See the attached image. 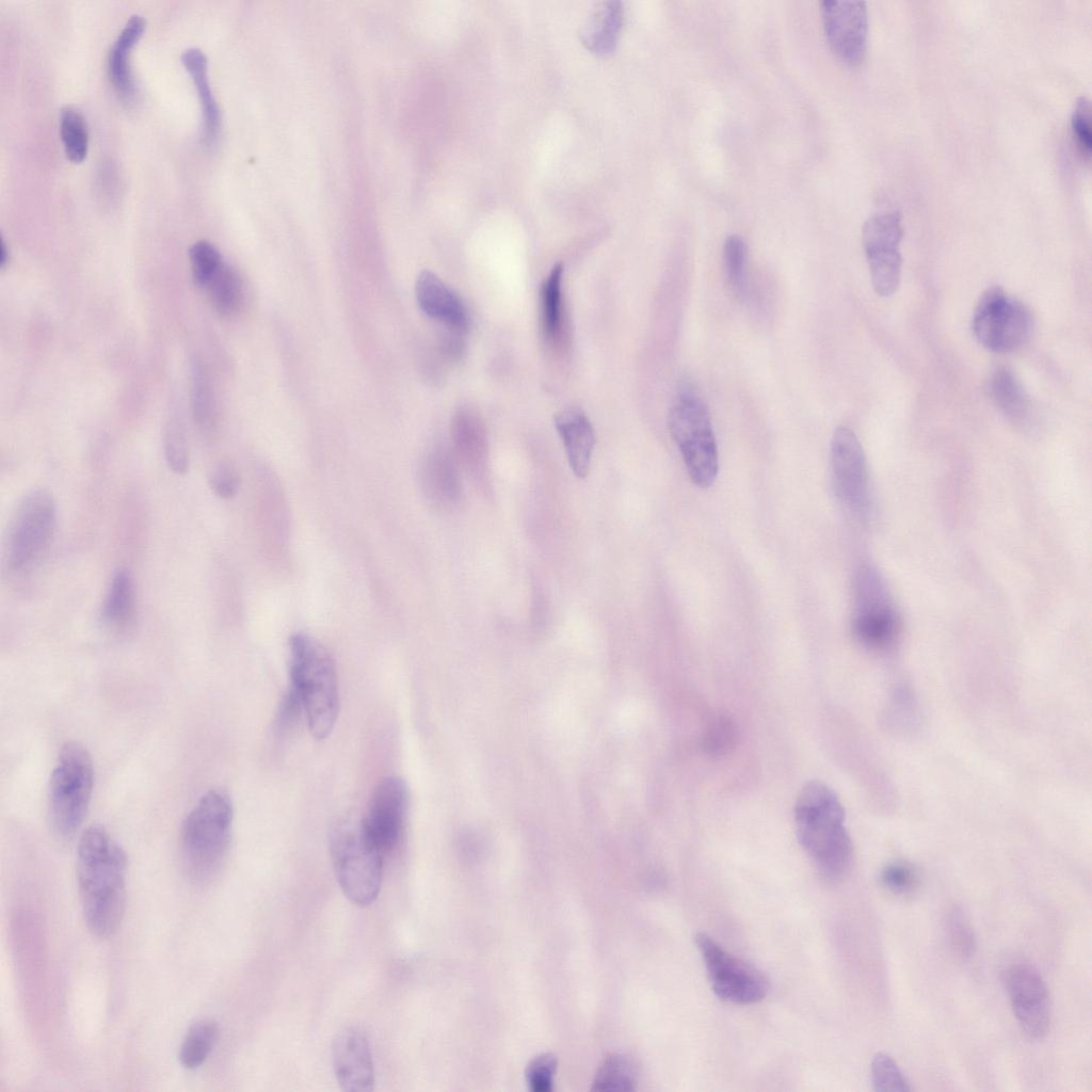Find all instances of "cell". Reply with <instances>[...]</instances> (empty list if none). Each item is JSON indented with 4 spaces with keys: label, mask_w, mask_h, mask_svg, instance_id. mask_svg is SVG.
<instances>
[{
    "label": "cell",
    "mask_w": 1092,
    "mask_h": 1092,
    "mask_svg": "<svg viewBox=\"0 0 1092 1092\" xmlns=\"http://www.w3.org/2000/svg\"><path fill=\"white\" fill-rule=\"evenodd\" d=\"M127 855L99 824L85 829L78 842L76 876L84 922L96 937L121 927L126 909Z\"/></svg>",
    "instance_id": "cell-1"
},
{
    "label": "cell",
    "mask_w": 1092,
    "mask_h": 1092,
    "mask_svg": "<svg viewBox=\"0 0 1092 1092\" xmlns=\"http://www.w3.org/2000/svg\"><path fill=\"white\" fill-rule=\"evenodd\" d=\"M794 818L799 841L819 872L830 881L841 879L851 867L853 847L836 793L820 782L806 784L799 793Z\"/></svg>",
    "instance_id": "cell-2"
},
{
    "label": "cell",
    "mask_w": 1092,
    "mask_h": 1092,
    "mask_svg": "<svg viewBox=\"0 0 1092 1092\" xmlns=\"http://www.w3.org/2000/svg\"><path fill=\"white\" fill-rule=\"evenodd\" d=\"M234 820L229 794L220 788L205 792L188 813L179 831V858L195 884L211 882L227 857Z\"/></svg>",
    "instance_id": "cell-3"
},
{
    "label": "cell",
    "mask_w": 1092,
    "mask_h": 1092,
    "mask_svg": "<svg viewBox=\"0 0 1092 1092\" xmlns=\"http://www.w3.org/2000/svg\"><path fill=\"white\" fill-rule=\"evenodd\" d=\"M289 685L299 693L305 721L317 740L330 736L339 711L335 661L327 648L305 632L289 638Z\"/></svg>",
    "instance_id": "cell-4"
},
{
    "label": "cell",
    "mask_w": 1092,
    "mask_h": 1092,
    "mask_svg": "<svg viewBox=\"0 0 1092 1092\" xmlns=\"http://www.w3.org/2000/svg\"><path fill=\"white\" fill-rule=\"evenodd\" d=\"M336 880L344 897L366 906L379 897L384 855L368 840L360 820L342 818L333 822L327 835Z\"/></svg>",
    "instance_id": "cell-5"
},
{
    "label": "cell",
    "mask_w": 1092,
    "mask_h": 1092,
    "mask_svg": "<svg viewBox=\"0 0 1092 1092\" xmlns=\"http://www.w3.org/2000/svg\"><path fill=\"white\" fill-rule=\"evenodd\" d=\"M668 421L690 479L709 487L718 476V447L710 414L692 383L679 384Z\"/></svg>",
    "instance_id": "cell-6"
},
{
    "label": "cell",
    "mask_w": 1092,
    "mask_h": 1092,
    "mask_svg": "<svg viewBox=\"0 0 1092 1092\" xmlns=\"http://www.w3.org/2000/svg\"><path fill=\"white\" fill-rule=\"evenodd\" d=\"M94 785L92 757L84 745L66 742L60 750L50 775L48 816L54 834L71 838L81 826L91 802Z\"/></svg>",
    "instance_id": "cell-7"
},
{
    "label": "cell",
    "mask_w": 1092,
    "mask_h": 1092,
    "mask_svg": "<svg viewBox=\"0 0 1092 1092\" xmlns=\"http://www.w3.org/2000/svg\"><path fill=\"white\" fill-rule=\"evenodd\" d=\"M57 524V505L45 488L29 492L18 503L9 527L5 560L12 574H23L42 560Z\"/></svg>",
    "instance_id": "cell-8"
},
{
    "label": "cell",
    "mask_w": 1092,
    "mask_h": 1092,
    "mask_svg": "<svg viewBox=\"0 0 1092 1092\" xmlns=\"http://www.w3.org/2000/svg\"><path fill=\"white\" fill-rule=\"evenodd\" d=\"M852 628L856 639L877 651L889 648L900 632V620L886 583L872 566L863 565L854 579Z\"/></svg>",
    "instance_id": "cell-9"
},
{
    "label": "cell",
    "mask_w": 1092,
    "mask_h": 1092,
    "mask_svg": "<svg viewBox=\"0 0 1092 1092\" xmlns=\"http://www.w3.org/2000/svg\"><path fill=\"white\" fill-rule=\"evenodd\" d=\"M1033 319L1029 309L999 287L980 296L973 316L977 340L995 353L1012 352L1030 337Z\"/></svg>",
    "instance_id": "cell-10"
},
{
    "label": "cell",
    "mask_w": 1092,
    "mask_h": 1092,
    "mask_svg": "<svg viewBox=\"0 0 1092 1092\" xmlns=\"http://www.w3.org/2000/svg\"><path fill=\"white\" fill-rule=\"evenodd\" d=\"M714 994L722 1000L749 1005L761 1000L769 983L757 968L735 957L706 933L695 935Z\"/></svg>",
    "instance_id": "cell-11"
},
{
    "label": "cell",
    "mask_w": 1092,
    "mask_h": 1092,
    "mask_svg": "<svg viewBox=\"0 0 1092 1092\" xmlns=\"http://www.w3.org/2000/svg\"><path fill=\"white\" fill-rule=\"evenodd\" d=\"M902 237L901 214L897 210L876 212L864 223L863 247L872 287L881 296L892 295L899 286L901 276L899 246Z\"/></svg>",
    "instance_id": "cell-12"
},
{
    "label": "cell",
    "mask_w": 1092,
    "mask_h": 1092,
    "mask_svg": "<svg viewBox=\"0 0 1092 1092\" xmlns=\"http://www.w3.org/2000/svg\"><path fill=\"white\" fill-rule=\"evenodd\" d=\"M408 798L406 783L396 775L382 778L371 793L360 821L368 840L384 856L397 848L403 836Z\"/></svg>",
    "instance_id": "cell-13"
},
{
    "label": "cell",
    "mask_w": 1092,
    "mask_h": 1092,
    "mask_svg": "<svg viewBox=\"0 0 1092 1092\" xmlns=\"http://www.w3.org/2000/svg\"><path fill=\"white\" fill-rule=\"evenodd\" d=\"M831 481L838 502L848 511L863 513L869 504V477L863 447L847 427L837 428L831 440Z\"/></svg>",
    "instance_id": "cell-14"
},
{
    "label": "cell",
    "mask_w": 1092,
    "mask_h": 1092,
    "mask_svg": "<svg viewBox=\"0 0 1092 1092\" xmlns=\"http://www.w3.org/2000/svg\"><path fill=\"white\" fill-rule=\"evenodd\" d=\"M1003 982L1022 1030L1031 1039H1043L1050 1028V1001L1040 973L1029 964H1013L1003 973Z\"/></svg>",
    "instance_id": "cell-15"
},
{
    "label": "cell",
    "mask_w": 1092,
    "mask_h": 1092,
    "mask_svg": "<svg viewBox=\"0 0 1092 1092\" xmlns=\"http://www.w3.org/2000/svg\"><path fill=\"white\" fill-rule=\"evenodd\" d=\"M823 32L834 55L849 66L865 57L868 14L864 1L825 0L819 4Z\"/></svg>",
    "instance_id": "cell-16"
},
{
    "label": "cell",
    "mask_w": 1092,
    "mask_h": 1092,
    "mask_svg": "<svg viewBox=\"0 0 1092 1092\" xmlns=\"http://www.w3.org/2000/svg\"><path fill=\"white\" fill-rule=\"evenodd\" d=\"M333 1069L346 1092H368L374 1086L372 1051L366 1033L358 1027L340 1030L332 1046Z\"/></svg>",
    "instance_id": "cell-17"
},
{
    "label": "cell",
    "mask_w": 1092,
    "mask_h": 1092,
    "mask_svg": "<svg viewBox=\"0 0 1092 1092\" xmlns=\"http://www.w3.org/2000/svg\"><path fill=\"white\" fill-rule=\"evenodd\" d=\"M460 463L444 444L432 446L419 467V484L427 500L437 509L451 510L463 498Z\"/></svg>",
    "instance_id": "cell-18"
},
{
    "label": "cell",
    "mask_w": 1092,
    "mask_h": 1092,
    "mask_svg": "<svg viewBox=\"0 0 1092 1092\" xmlns=\"http://www.w3.org/2000/svg\"><path fill=\"white\" fill-rule=\"evenodd\" d=\"M452 450L478 483L487 480V439L484 425L472 411L460 408L451 421Z\"/></svg>",
    "instance_id": "cell-19"
},
{
    "label": "cell",
    "mask_w": 1092,
    "mask_h": 1092,
    "mask_svg": "<svg viewBox=\"0 0 1092 1092\" xmlns=\"http://www.w3.org/2000/svg\"><path fill=\"white\" fill-rule=\"evenodd\" d=\"M416 299L422 311L443 323L446 328L465 333L468 316L461 299L433 272L424 270L417 277Z\"/></svg>",
    "instance_id": "cell-20"
},
{
    "label": "cell",
    "mask_w": 1092,
    "mask_h": 1092,
    "mask_svg": "<svg viewBox=\"0 0 1092 1092\" xmlns=\"http://www.w3.org/2000/svg\"><path fill=\"white\" fill-rule=\"evenodd\" d=\"M555 427L562 439L574 475L588 476L595 445L593 427L585 414L576 407L562 410L555 416Z\"/></svg>",
    "instance_id": "cell-21"
},
{
    "label": "cell",
    "mask_w": 1092,
    "mask_h": 1092,
    "mask_svg": "<svg viewBox=\"0 0 1092 1092\" xmlns=\"http://www.w3.org/2000/svg\"><path fill=\"white\" fill-rule=\"evenodd\" d=\"M145 19L139 14L132 15L110 47L108 54V73L110 80L119 97L130 102L135 97V82L130 66V52L145 29Z\"/></svg>",
    "instance_id": "cell-22"
},
{
    "label": "cell",
    "mask_w": 1092,
    "mask_h": 1092,
    "mask_svg": "<svg viewBox=\"0 0 1092 1092\" xmlns=\"http://www.w3.org/2000/svg\"><path fill=\"white\" fill-rule=\"evenodd\" d=\"M181 62L197 90L202 108V138L207 146L215 144L220 129V110L208 79V60L197 47H189L181 53Z\"/></svg>",
    "instance_id": "cell-23"
},
{
    "label": "cell",
    "mask_w": 1092,
    "mask_h": 1092,
    "mask_svg": "<svg viewBox=\"0 0 1092 1092\" xmlns=\"http://www.w3.org/2000/svg\"><path fill=\"white\" fill-rule=\"evenodd\" d=\"M990 394L1000 412L1012 422L1024 424L1031 416L1032 404L1011 369L999 366L990 376Z\"/></svg>",
    "instance_id": "cell-24"
},
{
    "label": "cell",
    "mask_w": 1092,
    "mask_h": 1092,
    "mask_svg": "<svg viewBox=\"0 0 1092 1092\" xmlns=\"http://www.w3.org/2000/svg\"><path fill=\"white\" fill-rule=\"evenodd\" d=\"M134 610L133 578L127 568H118L110 581L102 604L101 621L114 631H124L132 624Z\"/></svg>",
    "instance_id": "cell-25"
},
{
    "label": "cell",
    "mask_w": 1092,
    "mask_h": 1092,
    "mask_svg": "<svg viewBox=\"0 0 1092 1092\" xmlns=\"http://www.w3.org/2000/svg\"><path fill=\"white\" fill-rule=\"evenodd\" d=\"M220 1038V1028L212 1018H198L190 1025L179 1047L178 1059L188 1070L199 1067L210 1056Z\"/></svg>",
    "instance_id": "cell-26"
},
{
    "label": "cell",
    "mask_w": 1092,
    "mask_h": 1092,
    "mask_svg": "<svg viewBox=\"0 0 1092 1092\" xmlns=\"http://www.w3.org/2000/svg\"><path fill=\"white\" fill-rule=\"evenodd\" d=\"M562 273L561 263L553 266L541 290L542 330L544 337L550 342L558 341L562 332Z\"/></svg>",
    "instance_id": "cell-27"
},
{
    "label": "cell",
    "mask_w": 1092,
    "mask_h": 1092,
    "mask_svg": "<svg viewBox=\"0 0 1092 1092\" xmlns=\"http://www.w3.org/2000/svg\"><path fill=\"white\" fill-rule=\"evenodd\" d=\"M638 1080V1067L635 1061L625 1055H611L599 1065L594 1080L593 1090L630 1091Z\"/></svg>",
    "instance_id": "cell-28"
},
{
    "label": "cell",
    "mask_w": 1092,
    "mask_h": 1092,
    "mask_svg": "<svg viewBox=\"0 0 1092 1092\" xmlns=\"http://www.w3.org/2000/svg\"><path fill=\"white\" fill-rule=\"evenodd\" d=\"M622 9L610 2L595 14L583 33V42L594 51L606 53L614 48L622 25Z\"/></svg>",
    "instance_id": "cell-29"
},
{
    "label": "cell",
    "mask_w": 1092,
    "mask_h": 1092,
    "mask_svg": "<svg viewBox=\"0 0 1092 1092\" xmlns=\"http://www.w3.org/2000/svg\"><path fill=\"white\" fill-rule=\"evenodd\" d=\"M208 289L218 312L229 316L238 310L242 302L243 285L240 275L231 266L224 262L211 279Z\"/></svg>",
    "instance_id": "cell-30"
},
{
    "label": "cell",
    "mask_w": 1092,
    "mask_h": 1092,
    "mask_svg": "<svg viewBox=\"0 0 1092 1092\" xmlns=\"http://www.w3.org/2000/svg\"><path fill=\"white\" fill-rule=\"evenodd\" d=\"M60 132L66 157L81 162L89 148V131L86 122L79 110L67 106L61 110Z\"/></svg>",
    "instance_id": "cell-31"
},
{
    "label": "cell",
    "mask_w": 1092,
    "mask_h": 1092,
    "mask_svg": "<svg viewBox=\"0 0 1092 1092\" xmlns=\"http://www.w3.org/2000/svg\"><path fill=\"white\" fill-rule=\"evenodd\" d=\"M748 247L743 238L730 235L723 245V262L727 286L730 292L742 300L746 293Z\"/></svg>",
    "instance_id": "cell-32"
},
{
    "label": "cell",
    "mask_w": 1092,
    "mask_h": 1092,
    "mask_svg": "<svg viewBox=\"0 0 1092 1092\" xmlns=\"http://www.w3.org/2000/svg\"><path fill=\"white\" fill-rule=\"evenodd\" d=\"M163 441L168 468L178 475L186 473L190 462L189 446L182 419L175 408L168 414Z\"/></svg>",
    "instance_id": "cell-33"
},
{
    "label": "cell",
    "mask_w": 1092,
    "mask_h": 1092,
    "mask_svg": "<svg viewBox=\"0 0 1092 1092\" xmlns=\"http://www.w3.org/2000/svg\"><path fill=\"white\" fill-rule=\"evenodd\" d=\"M701 740L702 748L708 755H726L736 746L738 727L729 716L717 713L708 721Z\"/></svg>",
    "instance_id": "cell-34"
},
{
    "label": "cell",
    "mask_w": 1092,
    "mask_h": 1092,
    "mask_svg": "<svg viewBox=\"0 0 1092 1092\" xmlns=\"http://www.w3.org/2000/svg\"><path fill=\"white\" fill-rule=\"evenodd\" d=\"M945 934L951 952L962 961L971 959L977 949L975 932L963 911L952 908L945 919Z\"/></svg>",
    "instance_id": "cell-35"
},
{
    "label": "cell",
    "mask_w": 1092,
    "mask_h": 1092,
    "mask_svg": "<svg viewBox=\"0 0 1092 1092\" xmlns=\"http://www.w3.org/2000/svg\"><path fill=\"white\" fill-rule=\"evenodd\" d=\"M192 278L196 286L208 287L224 263L219 250L206 240L193 243L189 251Z\"/></svg>",
    "instance_id": "cell-36"
},
{
    "label": "cell",
    "mask_w": 1092,
    "mask_h": 1092,
    "mask_svg": "<svg viewBox=\"0 0 1092 1092\" xmlns=\"http://www.w3.org/2000/svg\"><path fill=\"white\" fill-rule=\"evenodd\" d=\"M871 1081L873 1090L880 1092H908L912 1090L910 1082L895 1060L884 1053H877L871 1061Z\"/></svg>",
    "instance_id": "cell-37"
},
{
    "label": "cell",
    "mask_w": 1092,
    "mask_h": 1092,
    "mask_svg": "<svg viewBox=\"0 0 1092 1092\" xmlns=\"http://www.w3.org/2000/svg\"><path fill=\"white\" fill-rule=\"evenodd\" d=\"M192 374V410L194 420L198 427L208 430L214 422V404L211 387L199 364L194 363Z\"/></svg>",
    "instance_id": "cell-38"
},
{
    "label": "cell",
    "mask_w": 1092,
    "mask_h": 1092,
    "mask_svg": "<svg viewBox=\"0 0 1092 1092\" xmlns=\"http://www.w3.org/2000/svg\"><path fill=\"white\" fill-rule=\"evenodd\" d=\"M1071 124L1077 148L1082 158L1089 160L1092 148L1091 105L1086 96L1075 102Z\"/></svg>",
    "instance_id": "cell-39"
},
{
    "label": "cell",
    "mask_w": 1092,
    "mask_h": 1092,
    "mask_svg": "<svg viewBox=\"0 0 1092 1092\" xmlns=\"http://www.w3.org/2000/svg\"><path fill=\"white\" fill-rule=\"evenodd\" d=\"M557 1065V1057L550 1053L534 1057L526 1069V1080L529 1088L534 1092L551 1091Z\"/></svg>",
    "instance_id": "cell-40"
},
{
    "label": "cell",
    "mask_w": 1092,
    "mask_h": 1092,
    "mask_svg": "<svg viewBox=\"0 0 1092 1092\" xmlns=\"http://www.w3.org/2000/svg\"><path fill=\"white\" fill-rule=\"evenodd\" d=\"M883 885L897 895L912 893L918 884L916 870L909 864L902 862L890 863L881 871Z\"/></svg>",
    "instance_id": "cell-41"
},
{
    "label": "cell",
    "mask_w": 1092,
    "mask_h": 1092,
    "mask_svg": "<svg viewBox=\"0 0 1092 1092\" xmlns=\"http://www.w3.org/2000/svg\"><path fill=\"white\" fill-rule=\"evenodd\" d=\"M209 487L212 493L222 498L229 499L238 493L241 484L240 473L237 467L223 461L214 466L208 477Z\"/></svg>",
    "instance_id": "cell-42"
},
{
    "label": "cell",
    "mask_w": 1092,
    "mask_h": 1092,
    "mask_svg": "<svg viewBox=\"0 0 1092 1092\" xmlns=\"http://www.w3.org/2000/svg\"><path fill=\"white\" fill-rule=\"evenodd\" d=\"M301 718L305 719L301 697L295 689L289 685L277 708L276 729L283 733L287 732L295 726Z\"/></svg>",
    "instance_id": "cell-43"
},
{
    "label": "cell",
    "mask_w": 1092,
    "mask_h": 1092,
    "mask_svg": "<svg viewBox=\"0 0 1092 1092\" xmlns=\"http://www.w3.org/2000/svg\"><path fill=\"white\" fill-rule=\"evenodd\" d=\"M462 335L463 333L447 328V331L439 336L438 349L445 358L451 362H456L462 358L465 352V343Z\"/></svg>",
    "instance_id": "cell-44"
},
{
    "label": "cell",
    "mask_w": 1092,
    "mask_h": 1092,
    "mask_svg": "<svg viewBox=\"0 0 1092 1092\" xmlns=\"http://www.w3.org/2000/svg\"><path fill=\"white\" fill-rule=\"evenodd\" d=\"M10 259V251L3 239L0 243V267L5 268Z\"/></svg>",
    "instance_id": "cell-45"
}]
</instances>
